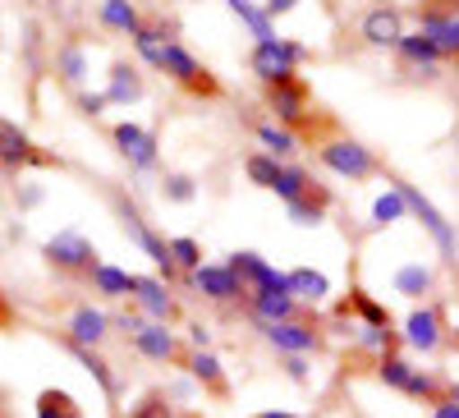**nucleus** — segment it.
<instances>
[{
  "label": "nucleus",
  "mask_w": 459,
  "mask_h": 418,
  "mask_svg": "<svg viewBox=\"0 0 459 418\" xmlns=\"http://www.w3.org/2000/svg\"><path fill=\"white\" fill-rule=\"evenodd\" d=\"M303 60V47H294V42H257V51H253V69L262 74L266 83H290V69Z\"/></svg>",
  "instance_id": "obj_1"
},
{
  "label": "nucleus",
  "mask_w": 459,
  "mask_h": 418,
  "mask_svg": "<svg viewBox=\"0 0 459 418\" xmlns=\"http://www.w3.org/2000/svg\"><path fill=\"white\" fill-rule=\"evenodd\" d=\"M400 194H404L409 212H413L418 221L428 225V235H432V239L441 244V253H446V257H455V248H459V244H455V231L446 225V216H441V212H437V207H432V203H428L423 194H418V188H409V184H400Z\"/></svg>",
  "instance_id": "obj_2"
},
{
  "label": "nucleus",
  "mask_w": 459,
  "mask_h": 418,
  "mask_svg": "<svg viewBox=\"0 0 459 418\" xmlns=\"http://www.w3.org/2000/svg\"><path fill=\"white\" fill-rule=\"evenodd\" d=\"M47 257L56 262V267H74V272H79V267H92V244L83 239V235H74V231H60V235H51L47 239Z\"/></svg>",
  "instance_id": "obj_3"
},
{
  "label": "nucleus",
  "mask_w": 459,
  "mask_h": 418,
  "mask_svg": "<svg viewBox=\"0 0 459 418\" xmlns=\"http://www.w3.org/2000/svg\"><path fill=\"white\" fill-rule=\"evenodd\" d=\"M322 161H326L335 175H350V179H359V175L372 170L368 147H359V143H331V147H322Z\"/></svg>",
  "instance_id": "obj_4"
},
{
  "label": "nucleus",
  "mask_w": 459,
  "mask_h": 418,
  "mask_svg": "<svg viewBox=\"0 0 459 418\" xmlns=\"http://www.w3.org/2000/svg\"><path fill=\"white\" fill-rule=\"evenodd\" d=\"M115 143H120V152L138 166V170H147V166H157V143H152V134L147 129H138V125H115Z\"/></svg>",
  "instance_id": "obj_5"
},
{
  "label": "nucleus",
  "mask_w": 459,
  "mask_h": 418,
  "mask_svg": "<svg viewBox=\"0 0 459 418\" xmlns=\"http://www.w3.org/2000/svg\"><path fill=\"white\" fill-rule=\"evenodd\" d=\"M230 272H235L239 281L248 276L257 290H285V276H281L276 267H266L257 253H235V257H230Z\"/></svg>",
  "instance_id": "obj_6"
},
{
  "label": "nucleus",
  "mask_w": 459,
  "mask_h": 418,
  "mask_svg": "<svg viewBox=\"0 0 459 418\" xmlns=\"http://www.w3.org/2000/svg\"><path fill=\"white\" fill-rule=\"evenodd\" d=\"M125 327L134 331L138 350H143L147 359H161V363H166V359L175 354V335H170V331H166L161 322H143V327H138V322H125Z\"/></svg>",
  "instance_id": "obj_7"
},
{
  "label": "nucleus",
  "mask_w": 459,
  "mask_h": 418,
  "mask_svg": "<svg viewBox=\"0 0 459 418\" xmlns=\"http://www.w3.org/2000/svg\"><path fill=\"white\" fill-rule=\"evenodd\" d=\"M266 340H272L276 350H290V354H308L317 345V335L299 322H266Z\"/></svg>",
  "instance_id": "obj_8"
},
{
  "label": "nucleus",
  "mask_w": 459,
  "mask_h": 418,
  "mask_svg": "<svg viewBox=\"0 0 459 418\" xmlns=\"http://www.w3.org/2000/svg\"><path fill=\"white\" fill-rule=\"evenodd\" d=\"M194 285H198L203 294H212V299H239V294H244L239 276L230 272V267H198V272H194Z\"/></svg>",
  "instance_id": "obj_9"
},
{
  "label": "nucleus",
  "mask_w": 459,
  "mask_h": 418,
  "mask_svg": "<svg viewBox=\"0 0 459 418\" xmlns=\"http://www.w3.org/2000/svg\"><path fill=\"white\" fill-rule=\"evenodd\" d=\"M381 382H391V387H400L409 396H432V377L413 372L404 359H386V363H381Z\"/></svg>",
  "instance_id": "obj_10"
},
{
  "label": "nucleus",
  "mask_w": 459,
  "mask_h": 418,
  "mask_svg": "<svg viewBox=\"0 0 459 418\" xmlns=\"http://www.w3.org/2000/svg\"><path fill=\"white\" fill-rule=\"evenodd\" d=\"M120 221H125V231H129V235H134V239H138V244L147 248V257H152V262H157V267H161V272H170V267H175V262H170V244H161V239H157V235H152V231H147V225H143V221H138V216L129 212V207L120 212Z\"/></svg>",
  "instance_id": "obj_11"
},
{
  "label": "nucleus",
  "mask_w": 459,
  "mask_h": 418,
  "mask_svg": "<svg viewBox=\"0 0 459 418\" xmlns=\"http://www.w3.org/2000/svg\"><path fill=\"white\" fill-rule=\"evenodd\" d=\"M166 74H175L179 83H188V88H207V79H203V65L188 56L184 47H175V42H166V65H161Z\"/></svg>",
  "instance_id": "obj_12"
},
{
  "label": "nucleus",
  "mask_w": 459,
  "mask_h": 418,
  "mask_svg": "<svg viewBox=\"0 0 459 418\" xmlns=\"http://www.w3.org/2000/svg\"><path fill=\"white\" fill-rule=\"evenodd\" d=\"M253 313H257L262 322H290L294 294H290V290H257V294H253Z\"/></svg>",
  "instance_id": "obj_13"
},
{
  "label": "nucleus",
  "mask_w": 459,
  "mask_h": 418,
  "mask_svg": "<svg viewBox=\"0 0 459 418\" xmlns=\"http://www.w3.org/2000/svg\"><path fill=\"white\" fill-rule=\"evenodd\" d=\"M363 32H368V42H377V47H400V37H404L395 10H372L363 19Z\"/></svg>",
  "instance_id": "obj_14"
},
{
  "label": "nucleus",
  "mask_w": 459,
  "mask_h": 418,
  "mask_svg": "<svg viewBox=\"0 0 459 418\" xmlns=\"http://www.w3.org/2000/svg\"><path fill=\"white\" fill-rule=\"evenodd\" d=\"M285 290H290L294 299H308V303H322V299L331 294V281H326L322 272H308V267H299V272H290V276H285Z\"/></svg>",
  "instance_id": "obj_15"
},
{
  "label": "nucleus",
  "mask_w": 459,
  "mask_h": 418,
  "mask_svg": "<svg viewBox=\"0 0 459 418\" xmlns=\"http://www.w3.org/2000/svg\"><path fill=\"white\" fill-rule=\"evenodd\" d=\"M134 294H138V303L152 313V318H170V294H166V285L161 281H152V276H134Z\"/></svg>",
  "instance_id": "obj_16"
},
{
  "label": "nucleus",
  "mask_w": 459,
  "mask_h": 418,
  "mask_svg": "<svg viewBox=\"0 0 459 418\" xmlns=\"http://www.w3.org/2000/svg\"><path fill=\"white\" fill-rule=\"evenodd\" d=\"M28 157H32V143H28V134H23L19 125H10V120H0V161L19 166V161H28Z\"/></svg>",
  "instance_id": "obj_17"
},
{
  "label": "nucleus",
  "mask_w": 459,
  "mask_h": 418,
  "mask_svg": "<svg viewBox=\"0 0 459 418\" xmlns=\"http://www.w3.org/2000/svg\"><path fill=\"white\" fill-rule=\"evenodd\" d=\"M69 335H74V345H97V340L106 335V318L97 309H79L69 322Z\"/></svg>",
  "instance_id": "obj_18"
},
{
  "label": "nucleus",
  "mask_w": 459,
  "mask_h": 418,
  "mask_svg": "<svg viewBox=\"0 0 459 418\" xmlns=\"http://www.w3.org/2000/svg\"><path fill=\"white\" fill-rule=\"evenodd\" d=\"M138 92H143L138 74H134L129 65H115V69H110V88H106V101H120V106H129V101H138Z\"/></svg>",
  "instance_id": "obj_19"
},
{
  "label": "nucleus",
  "mask_w": 459,
  "mask_h": 418,
  "mask_svg": "<svg viewBox=\"0 0 459 418\" xmlns=\"http://www.w3.org/2000/svg\"><path fill=\"white\" fill-rule=\"evenodd\" d=\"M230 10H235L248 28H253V37L257 42H276V32H272V19H266V10H253V0H225Z\"/></svg>",
  "instance_id": "obj_20"
},
{
  "label": "nucleus",
  "mask_w": 459,
  "mask_h": 418,
  "mask_svg": "<svg viewBox=\"0 0 459 418\" xmlns=\"http://www.w3.org/2000/svg\"><path fill=\"white\" fill-rule=\"evenodd\" d=\"M404 335H409V345H413V350H437V340H441V331H437V318H432V313H413Z\"/></svg>",
  "instance_id": "obj_21"
},
{
  "label": "nucleus",
  "mask_w": 459,
  "mask_h": 418,
  "mask_svg": "<svg viewBox=\"0 0 459 418\" xmlns=\"http://www.w3.org/2000/svg\"><path fill=\"white\" fill-rule=\"evenodd\" d=\"M101 23L120 28V32H138V10L129 0H101Z\"/></svg>",
  "instance_id": "obj_22"
},
{
  "label": "nucleus",
  "mask_w": 459,
  "mask_h": 418,
  "mask_svg": "<svg viewBox=\"0 0 459 418\" xmlns=\"http://www.w3.org/2000/svg\"><path fill=\"white\" fill-rule=\"evenodd\" d=\"M37 418H79V405L65 391H42L37 396Z\"/></svg>",
  "instance_id": "obj_23"
},
{
  "label": "nucleus",
  "mask_w": 459,
  "mask_h": 418,
  "mask_svg": "<svg viewBox=\"0 0 459 418\" xmlns=\"http://www.w3.org/2000/svg\"><path fill=\"white\" fill-rule=\"evenodd\" d=\"M423 37H432L441 51H459V19H423Z\"/></svg>",
  "instance_id": "obj_24"
},
{
  "label": "nucleus",
  "mask_w": 459,
  "mask_h": 418,
  "mask_svg": "<svg viewBox=\"0 0 459 418\" xmlns=\"http://www.w3.org/2000/svg\"><path fill=\"white\" fill-rule=\"evenodd\" d=\"M404 212H409V203H404V194H400V188H391V194H381V198L372 203V221H377V225L404 221Z\"/></svg>",
  "instance_id": "obj_25"
},
{
  "label": "nucleus",
  "mask_w": 459,
  "mask_h": 418,
  "mask_svg": "<svg viewBox=\"0 0 459 418\" xmlns=\"http://www.w3.org/2000/svg\"><path fill=\"white\" fill-rule=\"evenodd\" d=\"M400 51H404L413 65H432V60L441 56V47L432 42V37H423V32H418V37H400Z\"/></svg>",
  "instance_id": "obj_26"
},
{
  "label": "nucleus",
  "mask_w": 459,
  "mask_h": 418,
  "mask_svg": "<svg viewBox=\"0 0 459 418\" xmlns=\"http://www.w3.org/2000/svg\"><path fill=\"white\" fill-rule=\"evenodd\" d=\"M92 276H97V285H101L106 294H129V290H134V276L120 272V267H106V262H97Z\"/></svg>",
  "instance_id": "obj_27"
},
{
  "label": "nucleus",
  "mask_w": 459,
  "mask_h": 418,
  "mask_svg": "<svg viewBox=\"0 0 459 418\" xmlns=\"http://www.w3.org/2000/svg\"><path fill=\"white\" fill-rule=\"evenodd\" d=\"M272 106H276V116L294 120V116H303V92H299V88H290V83H276Z\"/></svg>",
  "instance_id": "obj_28"
},
{
  "label": "nucleus",
  "mask_w": 459,
  "mask_h": 418,
  "mask_svg": "<svg viewBox=\"0 0 459 418\" xmlns=\"http://www.w3.org/2000/svg\"><path fill=\"white\" fill-rule=\"evenodd\" d=\"M134 42H138V56H143L147 65H157V69L166 65V42H161L157 32H147V28H138V32H134Z\"/></svg>",
  "instance_id": "obj_29"
},
{
  "label": "nucleus",
  "mask_w": 459,
  "mask_h": 418,
  "mask_svg": "<svg viewBox=\"0 0 459 418\" xmlns=\"http://www.w3.org/2000/svg\"><path fill=\"white\" fill-rule=\"evenodd\" d=\"M248 179L262 184V188H276V179H281L276 157H248Z\"/></svg>",
  "instance_id": "obj_30"
},
{
  "label": "nucleus",
  "mask_w": 459,
  "mask_h": 418,
  "mask_svg": "<svg viewBox=\"0 0 459 418\" xmlns=\"http://www.w3.org/2000/svg\"><path fill=\"white\" fill-rule=\"evenodd\" d=\"M395 285H400V294H423V290L432 285V272H428V267H404V272L395 276Z\"/></svg>",
  "instance_id": "obj_31"
},
{
  "label": "nucleus",
  "mask_w": 459,
  "mask_h": 418,
  "mask_svg": "<svg viewBox=\"0 0 459 418\" xmlns=\"http://www.w3.org/2000/svg\"><path fill=\"white\" fill-rule=\"evenodd\" d=\"M170 262H179V267H188V272H198L203 267V253H198L194 239H175L170 244Z\"/></svg>",
  "instance_id": "obj_32"
},
{
  "label": "nucleus",
  "mask_w": 459,
  "mask_h": 418,
  "mask_svg": "<svg viewBox=\"0 0 459 418\" xmlns=\"http://www.w3.org/2000/svg\"><path fill=\"white\" fill-rule=\"evenodd\" d=\"M303 188H308V184H303V170H281L276 194H281L285 203H299V198H303Z\"/></svg>",
  "instance_id": "obj_33"
},
{
  "label": "nucleus",
  "mask_w": 459,
  "mask_h": 418,
  "mask_svg": "<svg viewBox=\"0 0 459 418\" xmlns=\"http://www.w3.org/2000/svg\"><path fill=\"white\" fill-rule=\"evenodd\" d=\"M194 377H198V382H207V387H216V382H221V363H216L207 350H198V354H194Z\"/></svg>",
  "instance_id": "obj_34"
},
{
  "label": "nucleus",
  "mask_w": 459,
  "mask_h": 418,
  "mask_svg": "<svg viewBox=\"0 0 459 418\" xmlns=\"http://www.w3.org/2000/svg\"><path fill=\"white\" fill-rule=\"evenodd\" d=\"M60 69H65V79H69V83H83V51H79V47H69V51L60 56Z\"/></svg>",
  "instance_id": "obj_35"
},
{
  "label": "nucleus",
  "mask_w": 459,
  "mask_h": 418,
  "mask_svg": "<svg viewBox=\"0 0 459 418\" xmlns=\"http://www.w3.org/2000/svg\"><path fill=\"white\" fill-rule=\"evenodd\" d=\"M257 138H262L266 147H272V152H290V147H294V138H290L285 129H276V125H262V129H257Z\"/></svg>",
  "instance_id": "obj_36"
},
{
  "label": "nucleus",
  "mask_w": 459,
  "mask_h": 418,
  "mask_svg": "<svg viewBox=\"0 0 459 418\" xmlns=\"http://www.w3.org/2000/svg\"><path fill=\"white\" fill-rule=\"evenodd\" d=\"M79 359H83V363H88V372H92V377H97V382H101V387H106V391H115V382H110V372H106V363H101V359H97V354H88V350H83V345H79Z\"/></svg>",
  "instance_id": "obj_37"
},
{
  "label": "nucleus",
  "mask_w": 459,
  "mask_h": 418,
  "mask_svg": "<svg viewBox=\"0 0 459 418\" xmlns=\"http://www.w3.org/2000/svg\"><path fill=\"white\" fill-rule=\"evenodd\" d=\"M166 194H170L175 203H188V198H194V179H184V175H175V179L166 184Z\"/></svg>",
  "instance_id": "obj_38"
},
{
  "label": "nucleus",
  "mask_w": 459,
  "mask_h": 418,
  "mask_svg": "<svg viewBox=\"0 0 459 418\" xmlns=\"http://www.w3.org/2000/svg\"><path fill=\"white\" fill-rule=\"evenodd\" d=\"M285 10H294V0H266V14H285Z\"/></svg>",
  "instance_id": "obj_39"
},
{
  "label": "nucleus",
  "mask_w": 459,
  "mask_h": 418,
  "mask_svg": "<svg viewBox=\"0 0 459 418\" xmlns=\"http://www.w3.org/2000/svg\"><path fill=\"white\" fill-rule=\"evenodd\" d=\"M101 106H106V92H101V97H83V110H88V116H97Z\"/></svg>",
  "instance_id": "obj_40"
},
{
  "label": "nucleus",
  "mask_w": 459,
  "mask_h": 418,
  "mask_svg": "<svg viewBox=\"0 0 459 418\" xmlns=\"http://www.w3.org/2000/svg\"><path fill=\"white\" fill-rule=\"evenodd\" d=\"M432 418H459V405H455V400H450V405H437Z\"/></svg>",
  "instance_id": "obj_41"
},
{
  "label": "nucleus",
  "mask_w": 459,
  "mask_h": 418,
  "mask_svg": "<svg viewBox=\"0 0 459 418\" xmlns=\"http://www.w3.org/2000/svg\"><path fill=\"white\" fill-rule=\"evenodd\" d=\"M134 418H166V414H161V409H138Z\"/></svg>",
  "instance_id": "obj_42"
},
{
  "label": "nucleus",
  "mask_w": 459,
  "mask_h": 418,
  "mask_svg": "<svg viewBox=\"0 0 459 418\" xmlns=\"http://www.w3.org/2000/svg\"><path fill=\"white\" fill-rule=\"evenodd\" d=\"M257 418H294V414H276V409H266V414H257Z\"/></svg>",
  "instance_id": "obj_43"
},
{
  "label": "nucleus",
  "mask_w": 459,
  "mask_h": 418,
  "mask_svg": "<svg viewBox=\"0 0 459 418\" xmlns=\"http://www.w3.org/2000/svg\"><path fill=\"white\" fill-rule=\"evenodd\" d=\"M455 405H459V387H455Z\"/></svg>",
  "instance_id": "obj_44"
},
{
  "label": "nucleus",
  "mask_w": 459,
  "mask_h": 418,
  "mask_svg": "<svg viewBox=\"0 0 459 418\" xmlns=\"http://www.w3.org/2000/svg\"><path fill=\"white\" fill-rule=\"evenodd\" d=\"M0 318H5V303H0Z\"/></svg>",
  "instance_id": "obj_45"
}]
</instances>
